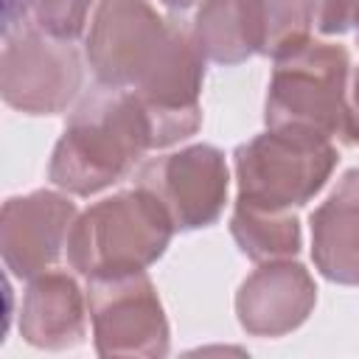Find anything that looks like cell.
Returning a JSON list of instances; mask_svg holds the SVG:
<instances>
[{"instance_id": "2", "label": "cell", "mask_w": 359, "mask_h": 359, "mask_svg": "<svg viewBox=\"0 0 359 359\" xmlns=\"http://www.w3.org/2000/svg\"><path fill=\"white\" fill-rule=\"evenodd\" d=\"M151 149H157L151 109L129 90L98 84L73 109L53 146L48 177L67 194L93 196L123 180Z\"/></svg>"}, {"instance_id": "10", "label": "cell", "mask_w": 359, "mask_h": 359, "mask_svg": "<svg viewBox=\"0 0 359 359\" xmlns=\"http://www.w3.org/2000/svg\"><path fill=\"white\" fill-rule=\"evenodd\" d=\"M317 303V286L297 261H264L236 292L238 325L250 337H283L300 328Z\"/></svg>"}, {"instance_id": "13", "label": "cell", "mask_w": 359, "mask_h": 359, "mask_svg": "<svg viewBox=\"0 0 359 359\" xmlns=\"http://www.w3.org/2000/svg\"><path fill=\"white\" fill-rule=\"evenodd\" d=\"M191 39L205 62L241 65L255 56L250 0H205L194 17Z\"/></svg>"}, {"instance_id": "3", "label": "cell", "mask_w": 359, "mask_h": 359, "mask_svg": "<svg viewBox=\"0 0 359 359\" xmlns=\"http://www.w3.org/2000/svg\"><path fill=\"white\" fill-rule=\"evenodd\" d=\"M174 230L163 202L135 185L76 216L67 236V264L87 280L143 272L165 252Z\"/></svg>"}, {"instance_id": "14", "label": "cell", "mask_w": 359, "mask_h": 359, "mask_svg": "<svg viewBox=\"0 0 359 359\" xmlns=\"http://www.w3.org/2000/svg\"><path fill=\"white\" fill-rule=\"evenodd\" d=\"M230 233L238 244V250L264 264V261H280L300 252V222L292 210H264L244 202H236L230 216Z\"/></svg>"}, {"instance_id": "1", "label": "cell", "mask_w": 359, "mask_h": 359, "mask_svg": "<svg viewBox=\"0 0 359 359\" xmlns=\"http://www.w3.org/2000/svg\"><path fill=\"white\" fill-rule=\"evenodd\" d=\"M87 62L98 84L129 90L157 112L165 146L202 126L205 59L191 31L157 14L149 0H98Z\"/></svg>"}, {"instance_id": "20", "label": "cell", "mask_w": 359, "mask_h": 359, "mask_svg": "<svg viewBox=\"0 0 359 359\" xmlns=\"http://www.w3.org/2000/svg\"><path fill=\"white\" fill-rule=\"evenodd\" d=\"M356 42H359V31H356Z\"/></svg>"}, {"instance_id": "9", "label": "cell", "mask_w": 359, "mask_h": 359, "mask_svg": "<svg viewBox=\"0 0 359 359\" xmlns=\"http://www.w3.org/2000/svg\"><path fill=\"white\" fill-rule=\"evenodd\" d=\"M76 205L56 191L11 196L0 213V252L11 275L36 278L48 272L67 247Z\"/></svg>"}, {"instance_id": "5", "label": "cell", "mask_w": 359, "mask_h": 359, "mask_svg": "<svg viewBox=\"0 0 359 359\" xmlns=\"http://www.w3.org/2000/svg\"><path fill=\"white\" fill-rule=\"evenodd\" d=\"M351 53L334 42L309 39L275 59L266 87V129H309L325 137H345L348 126Z\"/></svg>"}, {"instance_id": "16", "label": "cell", "mask_w": 359, "mask_h": 359, "mask_svg": "<svg viewBox=\"0 0 359 359\" xmlns=\"http://www.w3.org/2000/svg\"><path fill=\"white\" fill-rule=\"evenodd\" d=\"M22 3L36 28L73 42L87 25L93 0H22Z\"/></svg>"}, {"instance_id": "17", "label": "cell", "mask_w": 359, "mask_h": 359, "mask_svg": "<svg viewBox=\"0 0 359 359\" xmlns=\"http://www.w3.org/2000/svg\"><path fill=\"white\" fill-rule=\"evenodd\" d=\"M314 22L325 36L348 34L359 28V0H314Z\"/></svg>"}, {"instance_id": "18", "label": "cell", "mask_w": 359, "mask_h": 359, "mask_svg": "<svg viewBox=\"0 0 359 359\" xmlns=\"http://www.w3.org/2000/svg\"><path fill=\"white\" fill-rule=\"evenodd\" d=\"M345 146H356L359 143V67L356 76L351 81V93H348V126H345Z\"/></svg>"}, {"instance_id": "15", "label": "cell", "mask_w": 359, "mask_h": 359, "mask_svg": "<svg viewBox=\"0 0 359 359\" xmlns=\"http://www.w3.org/2000/svg\"><path fill=\"white\" fill-rule=\"evenodd\" d=\"M255 53L280 59L311 36L314 0H250Z\"/></svg>"}, {"instance_id": "8", "label": "cell", "mask_w": 359, "mask_h": 359, "mask_svg": "<svg viewBox=\"0 0 359 359\" xmlns=\"http://www.w3.org/2000/svg\"><path fill=\"white\" fill-rule=\"evenodd\" d=\"M140 188L151 191L168 210L177 230L210 227L227 202L230 171L224 154L210 143H194L180 151L151 157L137 168Z\"/></svg>"}, {"instance_id": "19", "label": "cell", "mask_w": 359, "mask_h": 359, "mask_svg": "<svg viewBox=\"0 0 359 359\" xmlns=\"http://www.w3.org/2000/svg\"><path fill=\"white\" fill-rule=\"evenodd\" d=\"M163 6H168V8H177V11H185V8H191V6H196V3H205V0H160Z\"/></svg>"}, {"instance_id": "6", "label": "cell", "mask_w": 359, "mask_h": 359, "mask_svg": "<svg viewBox=\"0 0 359 359\" xmlns=\"http://www.w3.org/2000/svg\"><path fill=\"white\" fill-rule=\"evenodd\" d=\"M81 59L70 39L36 25L8 31L0 65L3 101L25 115H56L81 90Z\"/></svg>"}, {"instance_id": "7", "label": "cell", "mask_w": 359, "mask_h": 359, "mask_svg": "<svg viewBox=\"0 0 359 359\" xmlns=\"http://www.w3.org/2000/svg\"><path fill=\"white\" fill-rule=\"evenodd\" d=\"M87 306L98 356L168 353V320L146 269L90 278Z\"/></svg>"}, {"instance_id": "11", "label": "cell", "mask_w": 359, "mask_h": 359, "mask_svg": "<svg viewBox=\"0 0 359 359\" xmlns=\"http://www.w3.org/2000/svg\"><path fill=\"white\" fill-rule=\"evenodd\" d=\"M311 261L342 286H359V168H348L311 213Z\"/></svg>"}, {"instance_id": "12", "label": "cell", "mask_w": 359, "mask_h": 359, "mask_svg": "<svg viewBox=\"0 0 359 359\" xmlns=\"http://www.w3.org/2000/svg\"><path fill=\"white\" fill-rule=\"evenodd\" d=\"M87 311L79 283L67 272H42L31 278V286L20 309V334L28 345L45 351H65L84 339Z\"/></svg>"}, {"instance_id": "4", "label": "cell", "mask_w": 359, "mask_h": 359, "mask_svg": "<svg viewBox=\"0 0 359 359\" xmlns=\"http://www.w3.org/2000/svg\"><path fill=\"white\" fill-rule=\"evenodd\" d=\"M331 137L309 129H266L233 151L236 202L264 210H292L314 199L337 168Z\"/></svg>"}]
</instances>
